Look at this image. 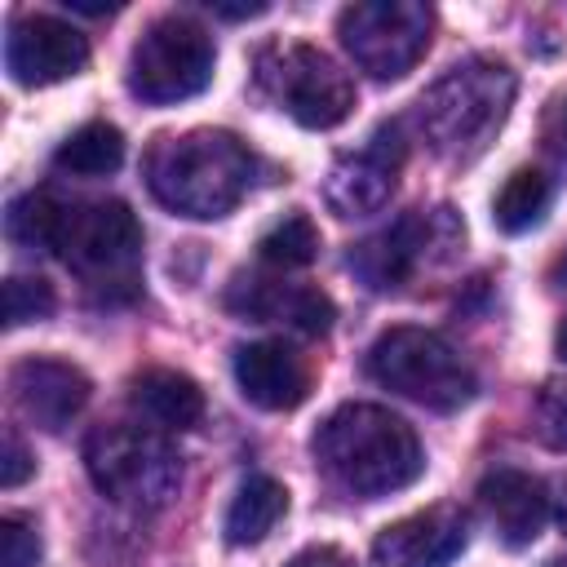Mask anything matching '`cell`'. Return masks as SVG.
<instances>
[{"label": "cell", "instance_id": "17", "mask_svg": "<svg viewBox=\"0 0 567 567\" xmlns=\"http://www.w3.org/2000/svg\"><path fill=\"white\" fill-rule=\"evenodd\" d=\"M478 501H483L492 527L501 532V540L509 549L532 545L540 536L545 518H549V492H545V483L536 474H523V470H509V465L483 474Z\"/></svg>", "mask_w": 567, "mask_h": 567}, {"label": "cell", "instance_id": "13", "mask_svg": "<svg viewBox=\"0 0 567 567\" xmlns=\"http://www.w3.org/2000/svg\"><path fill=\"white\" fill-rule=\"evenodd\" d=\"M465 540H470L465 509L430 505L377 532L372 567H447L452 558L465 554Z\"/></svg>", "mask_w": 567, "mask_h": 567}, {"label": "cell", "instance_id": "12", "mask_svg": "<svg viewBox=\"0 0 567 567\" xmlns=\"http://www.w3.org/2000/svg\"><path fill=\"white\" fill-rule=\"evenodd\" d=\"M4 66L22 89L71 80L89 66V35L53 13H18L4 35Z\"/></svg>", "mask_w": 567, "mask_h": 567}, {"label": "cell", "instance_id": "9", "mask_svg": "<svg viewBox=\"0 0 567 567\" xmlns=\"http://www.w3.org/2000/svg\"><path fill=\"white\" fill-rule=\"evenodd\" d=\"M341 49L372 80H403L430 49L434 9L421 0H359L337 13Z\"/></svg>", "mask_w": 567, "mask_h": 567}, {"label": "cell", "instance_id": "7", "mask_svg": "<svg viewBox=\"0 0 567 567\" xmlns=\"http://www.w3.org/2000/svg\"><path fill=\"white\" fill-rule=\"evenodd\" d=\"M257 84L301 128H337L354 111V80L315 44H266L257 53Z\"/></svg>", "mask_w": 567, "mask_h": 567}, {"label": "cell", "instance_id": "30", "mask_svg": "<svg viewBox=\"0 0 567 567\" xmlns=\"http://www.w3.org/2000/svg\"><path fill=\"white\" fill-rule=\"evenodd\" d=\"M208 9L217 18H257V13H266V4H221V0H208Z\"/></svg>", "mask_w": 567, "mask_h": 567}, {"label": "cell", "instance_id": "24", "mask_svg": "<svg viewBox=\"0 0 567 567\" xmlns=\"http://www.w3.org/2000/svg\"><path fill=\"white\" fill-rule=\"evenodd\" d=\"M58 306L53 288L44 279H31V275H13L4 284V323L9 328H22V323H35V319H49Z\"/></svg>", "mask_w": 567, "mask_h": 567}, {"label": "cell", "instance_id": "26", "mask_svg": "<svg viewBox=\"0 0 567 567\" xmlns=\"http://www.w3.org/2000/svg\"><path fill=\"white\" fill-rule=\"evenodd\" d=\"M40 563V536L22 518H0V567H35Z\"/></svg>", "mask_w": 567, "mask_h": 567}, {"label": "cell", "instance_id": "25", "mask_svg": "<svg viewBox=\"0 0 567 567\" xmlns=\"http://www.w3.org/2000/svg\"><path fill=\"white\" fill-rule=\"evenodd\" d=\"M536 434L545 447L567 452V381H545L536 394Z\"/></svg>", "mask_w": 567, "mask_h": 567}, {"label": "cell", "instance_id": "15", "mask_svg": "<svg viewBox=\"0 0 567 567\" xmlns=\"http://www.w3.org/2000/svg\"><path fill=\"white\" fill-rule=\"evenodd\" d=\"M226 306L257 323H288L306 337H323L337 319V306L328 292L288 284L275 275H235V284L226 288Z\"/></svg>", "mask_w": 567, "mask_h": 567}, {"label": "cell", "instance_id": "1", "mask_svg": "<svg viewBox=\"0 0 567 567\" xmlns=\"http://www.w3.org/2000/svg\"><path fill=\"white\" fill-rule=\"evenodd\" d=\"M319 470L359 501H381L421 478L425 452L416 430L377 403H341L315 430Z\"/></svg>", "mask_w": 567, "mask_h": 567}, {"label": "cell", "instance_id": "23", "mask_svg": "<svg viewBox=\"0 0 567 567\" xmlns=\"http://www.w3.org/2000/svg\"><path fill=\"white\" fill-rule=\"evenodd\" d=\"M58 217H62V199L49 195V190H27L9 204V239L22 244V248H53V230H58Z\"/></svg>", "mask_w": 567, "mask_h": 567}, {"label": "cell", "instance_id": "22", "mask_svg": "<svg viewBox=\"0 0 567 567\" xmlns=\"http://www.w3.org/2000/svg\"><path fill=\"white\" fill-rule=\"evenodd\" d=\"M257 248H261V261H266V266L301 270V266H310V261L319 257V226H315L306 213H288V217H279V221L257 239Z\"/></svg>", "mask_w": 567, "mask_h": 567}, {"label": "cell", "instance_id": "27", "mask_svg": "<svg viewBox=\"0 0 567 567\" xmlns=\"http://www.w3.org/2000/svg\"><path fill=\"white\" fill-rule=\"evenodd\" d=\"M35 465H31V452H27V443L18 439V430H4V456H0V483L4 487H18L27 474H31Z\"/></svg>", "mask_w": 567, "mask_h": 567}, {"label": "cell", "instance_id": "10", "mask_svg": "<svg viewBox=\"0 0 567 567\" xmlns=\"http://www.w3.org/2000/svg\"><path fill=\"white\" fill-rule=\"evenodd\" d=\"M461 244H465V226L456 221L452 208H412L381 235L363 239L350 252V270L368 288L385 292V288H403L425 266H443Z\"/></svg>", "mask_w": 567, "mask_h": 567}, {"label": "cell", "instance_id": "14", "mask_svg": "<svg viewBox=\"0 0 567 567\" xmlns=\"http://www.w3.org/2000/svg\"><path fill=\"white\" fill-rule=\"evenodd\" d=\"M9 390H13L18 412H22L35 430L58 434V430H66V425L84 412L93 385H89V377H84L75 363L49 359V354H31V359L13 363Z\"/></svg>", "mask_w": 567, "mask_h": 567}, {"label": "cell", "instance_id": "19", "mask_svg": "<svg viewBox=\"0 0 567 567\" xmlns=\"http://www.w3.org/2000/svg\"><path fill=\"white\" fill-rule=\"evenodd\" d=\"M284 514H288V487L279 478H270V474H248L239 483L230 509H226L221 532H226L230 545H257V540H266L275 532V523Z\"/></svg>", "mask_w": 567, "mask_h": 567}, {"label": "cell", "instance_id": "18", "mask_svg": "<svg viewBox=\"0 0 567 567\" xmlns=\"http://www.w3.org/2000/svg\"><path fill=\"white\" fill-rule=\"evenodd\" d=\"M128 403L151 430H195L204 421V390L177 368H146L128 381Z\"/></svg>", "mask_w": 567, "mask_h": 567}, {"label": "cell", "instance_id": "16", "mask_svg": "<svg viewBox=\"0 0 567 567\" xmlns=\"http://www.w3.org/2000/svg\"><path fill=\"white\" fill-rule=\"evenodd\" d=\"M235 385L261 412H292L310 394V368L284 341H248L235 350Z\"/></svg>", "mask_w": 567, "mask_h": 567}, {"label": "cell", "instance_id": "8", "mask_svg": "<svg viewBox=\"0 0 567 567\" xmlns=\"http://www.w3.org/2000/svg\"><path fill=\"white\" fill-rule=\"evenodd\" d=\"M213 35L186 13H164L137 35L128 53V93L151 106L195 97L213 80Z\"/></svg>", "mask_w": 567, "mask_h": 567}, {"label": "cell", "instance_id": "32", "mask_svg": "<svg viewBox=\"0 0 567 567\" xmlns=\"http://www.w3.org/2000/svg\"><path fill=\"white\" fill-rule=\"evenodd\" d=\"M554 284H563V288H567V252L554 261Z\"/></svg>", "mask_w": 567, "mask_h": 567}, {"label": "cell", "instance_id": "31", "mask_svg": "<svg viewBox=\"0 0 567 567\" xmlns=\"http://www.w3.org/2000/svg\"><path fill=\"white\" fill-rule=\"evenodd\" d=\"M554 346H558V354H563V359H567V319H563V323H558V332H554Z\"/></svg>", "mask_w": 567, "mask_h": 567}, {"label": "cell", "instance_id": "6", "mask_svg": "<svg viewBox=\"0 0 567 567\" xmlns=\"http://www.w3.org/2000/svg\"><path fill=\"white\" fill-rule=\"evenodd\" d=\"M84 470L106 501L128 509H159L182 483L177 452L151 425H97L84 439Z\"/></svg>", "mask_w": 567, "mask_h": 567}, {"label": "cell", "instance_id": "5", "mask_svg": "<svg viewBox=\"0 0 567 567\" xmlns=\"http://www.w3.org/2000/svg\"><path fill=\"white\" fill-rule=\"evenodd\" d=\"M368 377L430 412H456L478 390V377L461 359V350L439 332L412 323L385 328L368 346Z\"/></svg>", "mask_w": 567, "mask_h": 567}, {"label": "cell", "instance_id": "29", "mask_svg": "<svg viewBox=\"0 0 567 567\" xmlns=\"http://www.w3.org/2000/svg\"><path fill=\"white\" fill-rule=\"evenodd\" d=\"M549 518L558 523V532H567V478H558L549 492Z\"/></svg>", "mask_w": 567, "mask_h": 567}, {"label": "cell", "instance_id": "2", "mask_svg": "<svg viewBox=\"0 0 567 567\" xmlns=\"http://www.w3.org/2000/svg\"><path fill=\"white\" fill-rule=\"evenodd\" d=\"M146 186L164 208L182 217H226L252 186V151L226 128L173 133L151 146Z\"/></svg>", "mask_w": 567, "mask_h": 567}, {"label": "cell", "instance_id": "4", "mask_svg": "<svg viewBox=\"0 0 567 567\" xmlns=\"http://www.w3.org/2000/svg\"><path fill=\"white\" fill-rule=\"evenodd\" d=\"M49 252H58L106 301H124L137 292L142 226L120 199H89V204L62 199V217Z\"/></svg>", "mask_w": 567, "mask_h": 567}, {"label": "cell", "instance_id": "33", "mask_svg": "<svg viewBox=\"0 0 567 567\" xmlns=\"http://www.w3.org/2000/svg\"><path fill=\"white\" fill-rule=\"evenodd\" d=\"M549 567H567V558H558V563H549Z\"/></svg>", "mask_w": 567, "mask_h": 567}, {"label": "cell", "instance_id": "3", "mask_svg": "<svg viewBox=\"0 0 567 567\" xmlns=\"http://www.w3.org/2000/svg\"><path fill=\"white\" fill-rule=\"evenodd\" d=\"M514 71L496 58H465L447 66L416 102V128L425 146L447 164L478 159L514 106Z\"/></svg>", "mask_w": 567, "mask_h": 567}, {"label": "cell", "instance_id": "28", "mask_svg": "<svg viewBox=\"0 0 567 567\" xmlns=\"http://www.w3.org/2000/svg\"><path fill=\"white\" fill-rule=\"evenodd\" d=\"M288 567H354V558L337 545H306L288 558Z\"/></svg>", "mask_w": 567, "mask_h": 567}, {"label": "cell", "instance_id": "20", "mask_svg": "<svg viewBox=\"0 0 567 567\" xmlns=\"http://www.w3.org/2000/svg\"><path fill=\"white\" fill-rule=\"evenodd\" d=\"M120 159H124V133L115 124H106V120L80 124L53 151V168H62L71 177H106V173L120 168Z\"/></svg>", "mask_w": 567, "mask_h": 567}, {"label": "cell", "instance_id": "21", "mask_svg": "<svg viewBox=\"0 0 567 567\" xmlns=\"http://www.w3.org/2000/svg\"><path fill=\"white\" fill-rule=\"evenodd\" d=\"M545 208H549V177L536 168H518L505 177V186L492 204V217L505 235H523L545 217Z\"/></svg>", "mask_w": 567, "mask_h": 567}, {"label": "cell", "instance_id": "11", "mask_svg": "<svg viewBox=\"0 0 567 567\" xmlns=\"http://www.w3.org/2000/svg\"><path fill=\"white\" fill-rule=\"evenodd\" d=\"M403 133L399 124L372 128V137L359 151H346L323 182V199L337 217H372L390 204L399 168H403Z\"/></svg>", "mask_w": 567, "mask_h": 567}]
</instances>
